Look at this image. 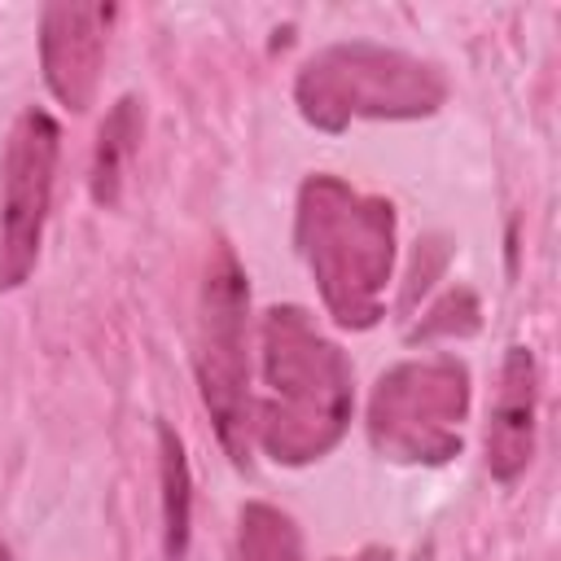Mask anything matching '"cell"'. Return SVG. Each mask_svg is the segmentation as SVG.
Returning <instances> with one entry per match:
<instances>
[{"mask_svg":"<svg viewBox=\"0 0 561 561\" xmlns=\"http://www.w3.org/2000/svg\"><path fill=\"white\" fill-rule=\"evenodd\" d=\"M118 18L114 4H44L39 9V70L48 92L83 114L96 101L101 66H105V39L110 22Z\"/></svg>","mask_w":561,"mask_h":561,"instance_id":"obj_7","label":"cell"},{"mask_svg":"<svg viewBox=\"0 0 561 561\" xmlns=\"http://www.w3.org/2000/svg\"><path fill=\"white\" fill-rule=\"evenodd\" d=\"M469 416V368L451 355L386 368L368 399V443L399 465H447L460 456Z\"/></svg>","mask_w":561,"mask_h":561,"instance_id":"obj_5","label":"cell"},{"mask_svg":"<svg viewBox=\"0 0 561 561\" xmlns=\"http://www.w3.org/2000/svg\"><path fill=\"white\" fill-rule=\"evenodd\" d=\"M140 131H145V110L140 101L127 92L110 105L101 131H96V149H92V175H88V188H92V202L101 210H114L123 202V180H127V167L140 149Z\"/></svg>","mask_w":561,"mask_h":561,"instance_id":"obj_9","label":"cell"},{"mask_svg":"<svg viewBox=\"0 0 561 561\" xmlns=\"http://www.w3.org/2000/svg\"><path fill=\"white\" fill-rule=\"evenodd\" d=\"M0 561H9V552H4V548H0Z\"/></svg>","mask_w":561,"mask_h":561,"instance_id":"obj_13","label":"cell"},{"mask_svg":"<svg viewBox=\"0 0 561 561\" xmlns=\"http://www.w3.org/2000/svg\"><path fill=\"white\" fill-rule=\"evenodd\" d=\"M57 158H61L57 118L39 105H26L9 127L4 162H0V294L26 285V276L35 272L53 206Z\"/></svg>","mask_w":561,"mask_h":561,"instance_id":"obj_6","label":"cell"},{"mask_svg":"<svg viewBox=\"0 0 561 561\" xmlns=\"http://www.w3.org/2000/svg\"><path fill=\"white\" fill-rule=\"evenodd\" d=\"M250 285L228 241H215L197 294L193 368L202 403L232 465H250V355H245Z\"/></svg>","mask_w":561,"mask_h":561,"instance_id":"obj_4","label":"cell"},{"mask_svg":"<svg viewBox=\"0 0 561 561\" xmlns=\"http://www.w3.org/2000/svg\"><path fill=\"white\" fill-rule=\"evenodd\" d=\"M298 254L342 329H373L386 316L394 276V206L351 188L342 175H307L294 210Z\"/></svg>","mask_w":561,"mask_h":561,"instance_id":"obj_2","label":"cell"},{"mask_svg":"<svg viewBox=\"0 0 561 561\" xmlns=\"http://www.w3.org/2000/svg\"><path fill=\"white\" fill-rule=\"evenodd\" d=\"M535 421H539V364L530 346H508L486 421V469L495 482H517L526 473L535 456Z\"/></svg>","mask_w":561,"mask_h":561,"instance_id":"obj_8","label":"cell"},{"mask_svg":"<svg viewBox=\"0 0 561 561\" xmlns=\"http://www.w3.org/2000/svg\"><path fill=\"white\" fill-rule=\"evenodd\" d=\"M158 482H162V552L167 561H184L193 535V473L184 456V438L158 421Z\"/></svg>","mask_w":561,"mask_h":561,"instance_id":"obj_10","label":"cell"},{"mask_svg":"<svg viewBox=\"0 0 561 561\" xmlns=\"http://www.w3.org/2000/svg\"><path fill=\"white\" fill-rule=\"evenodd\" d=\"M232 561H302V535L289 513L272 504H245L237 517Z\"/></svg>","mask_w":561,"mask_h":561,"instance_id":"obj_11","label":"cell"},{"mask_svg":"<svg viewBox=\"0 0 561 561\" xmlns=\"http://www.w3.org/2000/svg\"><path fill=\"white\" fill-rule=\"evenodd\" d=\"M478 298H473V289H447L430 311H425V320L412 329V342H421V337H469V333H478Z\"/></svg>","mask_w":561,"mask_h":561,"instance_id":"obj_12","label":"cell"},{"mask_svg":"<svg viewBox=\"0 0 561 561\" xmlns=\"http://www.w3.org/2000/svg\"><path fill=\"white\" fill-rule=\"evenodd\" d=\"M259 337L263 399L250 412V434H259L263 451L276 465H311L329 456L351 425V359L294 302L267 307Z\"/></svg>","mask_w":561,"mask_h":561,"instance_id":"obj_1","label":"cell"},{"mask_svg":"<svg viewBox=\"0 0 561 561\" xmlns=\"http://www.w3.org/2000/svg\"><path fill=\"white\" fill-rule=\"evenodd\" d=\"M298 114L337 136L355 118H430L447 101V79L434 61L373 39H342L311 53L294 79Z\"/></svg>","mask_w":561,"mask_h":561,"instance_id":"obj_3","label":"cell"}]
</instances>
